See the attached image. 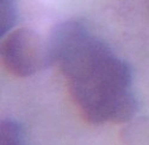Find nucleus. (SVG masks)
I'll use <instances>...</instances> for the list:
<instances>
[{"mask_svg": "<svg viewBox=\"0 0 149 145\" xmlns=\"http://www.w3.org/2000/svg\"><path fill=\"white\" fill-rule=\"evenodd\" d=\"M47 43L52 63H56L69 81L86 77L113 56L110 48L80 20L57 24Z\"/></svg>", "mask_w": 149, "mask_h": 145, "instance_id": "nucleus-1", "label": "nucleus"}, {"mask_svg": "<svg viewBox=\"0 0 149 145\" xmlns=\"http://www.w3.org/2000/svg\"><path fill=\"white\" fill-rule=\"evenodd\" d=\"M132 74L127 62L111 56L84 79L69 81V92L80 111L106 96L129 89Z\"/></svg>", "mask_w": 149, "mask_h": 145, "instance_id": "nucleus-2", "label": "nucleus"}, {"mask_svg": "<svg viewBox=\"0 0 149 145\" xmlns=\"http://www.w3.org/2000/svg\"><path fill=\"white\" fill-rule=\"evenodd\" d=\"M4 67L18 77H28L52 63L48 43L35 31L19 29L12 32L1 46Z\"/></svg>", "mask_w": 149, "mask_h": 145, "instance_id": "nucleus-3", "label": "nucleus"}, {"mask_svg": "<svg viewBox=\"0 0 149 145\" xmlns=\"http://www.w3.org/2000/svg\"><path fill=\"white\" fill-rule=\"evenodd\" d=\"M137 100L129 89L94 102L81 110V114L90 124L127 123L137 112Z\"/></svg>", "mask_w": 149, "mask_h": 145, "instance_id": "nucleus-4", "label": "nucleus"}, {"mask_svg": "<svg viewBox=\"0 0 149 145\" xmlns=\"http://www.w3.org/2000/svg\"><path fill=\"white\" fill-rule=\"evenodd\" d=\"M120 138L124 145H149V118L142 117L129 123Z\"/></svg>", "mask_w": 149, "mask_h": 145, "instance_id": "nucleus-5", "label": "nucleus"}, {"mask_svg": "<svg viewBox=\"0 0 149 145\" xmlns=\"http://www.w3.org/2000/svg\"><path fill=\"white\" fill-rule=\"evenodd\" d=\"M22 128L12 120H5L0 127V144L1 145H22Z\"/></svg>", "mask_w": 149, "mask_h": 145, "instance_id": "nucleus-6", "label": "nucleus"}, {"mask_svg": "<svg viewBox=\"0 0 149 145\" xmlns=\"http://www.w3.org/2000/svg\"><path fill=\"white\" fill-rule=\"evenodd\" d=\"M16 7L12 0H1V35H5L15 24Z\"/></svg>", "mask_w": 149, "mask_h": 145, "instance_id": "nucleus-7", "label": "nucleus"}, {"mask_svg": "<svg viewBox=\"0 0 149 145\" xmlns=\"http://www.w3.org/2000/svg\"><path fill=\"white\" fill-rule=\"evenodd\" d=\"M22 145H23V144H22Z\"/></svg>", "mask_w": 149, "mask_h": 145, "instance_id": "nucleus-8", "label": "nucleus"}]
</instances>
